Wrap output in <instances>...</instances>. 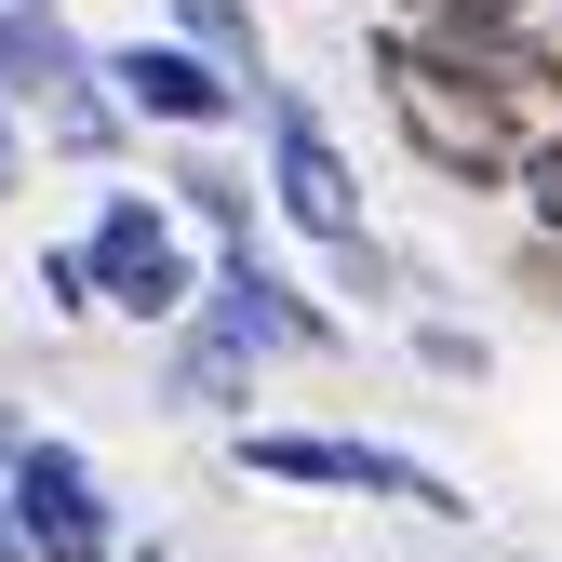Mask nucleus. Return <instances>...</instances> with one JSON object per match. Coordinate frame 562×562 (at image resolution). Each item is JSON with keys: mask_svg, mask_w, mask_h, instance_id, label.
Masks as SVG:
<instances>
[{"mask_svg": "<svg viewBox=\"0 0 562 562\" xmlns=\"http://www.w3.org/2000/svg\"><path fill=\"white\" fill-rule=\"evenodd\" d=\"M375 94H389V121H402V148L429 161V175H456V188H496V175L522 161L509 94L469 81V67L429 54V41H375Z\"/></svg>", "mask_w": 562, "mask_h": 562, "instance_id": "f257e3e1", "label": "nucleus"}, {"mask_svg": "<svg viewBox=\"0 0 562 562\" xmlns=\"http://www.w3.org/2000/svg\"><path fill=\"white\" fill-rule=\"evenodd\" d=\"M241 482H308V496H389L415 522H469V482H442L429 456H402V442H348V429H241L228 442Z\"/></svg>", "mask_w": 562, "mask_h": 562, "instance_id": "f03ea898", "label": "nucleus"}, {"mask_svg": "<svg viewBox=\"0 0 562 562\" xmlns=\"http://www.w3.org/2000/svg\"><path fill=\"white\" fill-rule=\"evenodd\" d=\"M0 522H14L27 562H121V509L81 442H41V429L0 442Z\"/></svg>", "mask_w": 562, "mask_h": 562, "instance_id": "7ed1b4c3", "label": "nucleus"}, {"mask_svg": "<svg viewBox=\"0 0 562 562\" xmlns=\"http://www.w3.org/2000/svg\"><path fill=\"white\" fill-rule=\"evenodd\" d=\"M81 268H94V308H121V322H188V308H201V281H188V228H175L161 188H108V215H94Z\"/></svg>", "mask_w": 562, "mask_h": 562, "instance_id": "20e7f679", "label": "nucleus"}, {"mask_svg": "<svg viewBox=\"0 0 562 562\" xmlns=\"http://www.w3.org/2000/svg\"><path fill=\"white\" fill-rule=\"evenodd\" d=\"M94 81H108V108L161 121V134H228V121L255 108L228 67H215V54H188V41H121V54H94Z\"/></svg>", "mask_w": 562, "mask_h": 562, "instance_id": "39448f33", "label": "nucleus"}, {"mask_svg": "<svg viewBox=\"0 0 562 562\" xmlns=\"http://www.w3.org/2000/svg\"><path fill=\"white\" fill-rule=\"evenodd\" d=\"M268 188H281V215H295L322 255H335V241H362V188H348L335 134H322L295 94H268Z\"/></svg>", "mask_w": 562, "mask_h": 562, "instance_id": "423d86ee", "label": "nucleus"}, {"mask_svg": "<svg viewBox=\"0 0 562 562\" xmlns=\"http://www.w3.org/2000/svg\"><path fill=\"white\" fill-rule=\"evenodd\" d=\"M215 322H228L241 348H335V308H308L255 241H228V268H215Z\"/></svg>", "mask_w": 562, "mask_h": 562, "instance_id": "0eeeda50", "label": "nucleus"}, {"mask_svg": "<svg viewBox=\"0 0 562 562\" xmlns=\"http://www.w3.org/2000/svg\"><path fill=\"white\" fill-rule=\"evenodd\" d=\"M81 94H94V54L67 41L54 14H27V0H0V108H54V121H67Z\"/></svg>", "mask_w": 562, "mask_h": 562, "instance_id": "6e6552de", "label": "nucleus"}, {"mask_svg": "<svg viewBox=\"0 0 562 562\" xmlns=\"http://www.w3.org/2000/svg\"><path fill=\"white\" fill-rule=\"evenodd\" d=\"M175 27H188V54H215L241 94H268V54H255V0H175Z\"/></svg>", "mask_w": 562, "mask_h": 562, "instance_id": "1a4fd4ad", "label": "nucleus"}, {"mask_svg": "<svg viewBox=\"0 0 562 562\" xmlns=\"http://www.w3.org/2000/svg\"><path fill=\"white\" fill-rule=\"evenodd\" d=\"M241 375H255V348H241V335L215 322V335H201V348H188V362H175V402H188V415H215V402H228Z\"/></svg>", "mask_w": 562, "mask_h": 562, "instance_id": "9d476101", "label": "nucleus"}, {"mask_svg": "<svg viewBox=\"0 0 562 562\" xmlns=\"http://www.w3.org/2000/svg\"><path fill=\"white\" fill-rule=\"evenodd\" d=\"M41 308H54V322H81V308H94V268H81V241H67V255H41Z\"/></svg>", "mask_w": 562, "mask_h": 562, "instance_id": "9b49d317", "label": "nucleus"}, {"mask_svg": "<svg viewBox=\"0 0 562 562\" xmlns=\"http://www.w3.org/2000/svg\"><path fill=\"white\" fill-rule=\"evenodd\" d=\"M509 175H522V188H536V215H549V228H562V134H549V148H522V161H509Z\"/></svg>", "mask_w": 562, "mask_h": 562, "instance_id": "f8f14e48", "label": "nucleus"}, {"mask_svg": "<svg viewBox=\"0 0 562 562\" xmlns=\"http://www.w3.org/2000/svg\"><path fill=\"white\" fill-rule=\"evenodd\" d=\"M536 81H549V94H562V14H549V27H536Z\"/></svg>", "mask_w": 562, "mask_h": 562, "instance_id": "ddd939ff", "label": "nucleus"}, {"mask_svg": "<svg viewBox=\"0 0 562 562\" xmlns=\"http://www.w3.org/2000/svg\"><path fill=\"white\" fill-rule=\"evenodd\" d=\"M14 175H27V161H14V134H0V188H14Z\"/></svg>", "mask_w": 562, "mask_h": 562, "instance_id": "4468645a", "label": "nucleus"}, {"mask_svg": "<svg viewBox=\"0 0 562 562\" xmlns=\"http://www.w3.org/2000/svg\"><path fill=\"white\" fill-rule=\"evenodd\" d=\"M0 562H27V549H14V522H0Z\"/></svg>", "mask_w": 562, "mask_h": 562, "instance_id": "2eb2a0df", "label": "nucleus"}, {"mask_svg": "<svg viewBox=\"0 0 562 562\" xmlns=\"http://www.w3.org/2000/svg\"><path fill=\"white\" fill-rule=\"evenodd\" d=\"M27 14H54V0H27Z\"/></svg>", "mask_w": 562, "mask_h": 562, "instance_id": "dca6fc26", "label": "nucleus"}, {"mask_svg": "<svg viewBox=\"0 0 562 562\" xmlns=\"http://www.w3.org/2000/svg\"><path fill=\"white\" fill-rule=\"evenodd\" d=\"M148 562H161V549H148Z\"/></svg>", "mask_w": 562, "mask_h": 562, "instance_id": "f3484780", "label": "nucleus"}]
</instances>
